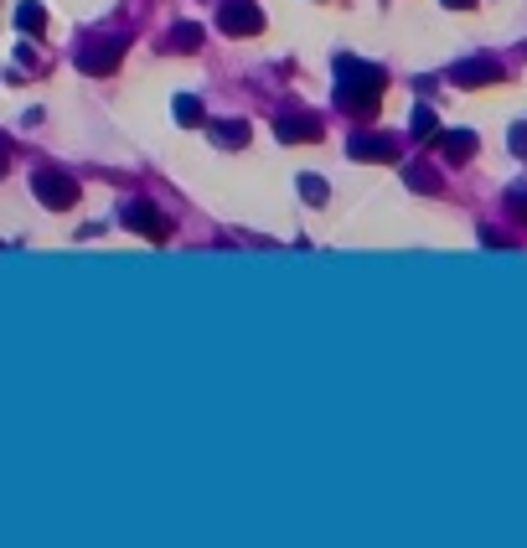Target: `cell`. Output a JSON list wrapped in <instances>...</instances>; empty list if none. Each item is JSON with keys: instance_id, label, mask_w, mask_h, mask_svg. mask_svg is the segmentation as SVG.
<instances>
[{"instance_id": "7", "label": "cell", "mask_w": 527, "mask_h": 548, "mask_svg": "<svg viewBox=\"0 0 527 548\" xmlns=\"http://www.w3.org/2000/svg\"><path fill=\"white\" fill-rule=\"evenodd\" d=\"M347 156H352V161H398V140H393V135H367V130H357V135L347 140Z\"/></svg>"}, {"instance_id": "8", "label": "cell", "mask_w": 527, "mask_h": 548, "mask_svg": "<svg viewBox=\"0 0 527 548\" xmlns=\"http://www.w3.org/2000/svg\"><path fill=\"white\" fill-rule=\"evenodd\" d=\"M434 150L450 161V166H460V161H471L476 150H481V140H476V130H434Z\"/></svg>"}, {"instance_id": "18", "label": "cell", "mask_w": 527, "mask_h": 548, "mask_svg": "<svg viewBox=\"0 0 527 548\" xmlns=\"http://www.w3.org/2000/svg\"><path fill=\"white\" fill-rule=\"evenodd\" d=\"M481 249H512V243L496 233V228H481Z\"/></svg>"}, {"instance_id": "17", "label": "cell", "mask_w": 527, "mask_h": 548, "mask_svg": "<svg viewBox=\"0 0 527 548\" xmlns=\"http://www.w3.org/2000/svg\"><path fill=\"white\" fill-rule=\"evenodd\" d=\"M507 145L517 150V156H527V125H512V130H507Z\"/></svg>"}, {"instance_id": "6", "label": "cell", "mask_w": 527, "mask_h": 548, "mask_svg": "<svg viewBox=\"0 0 527 548\" xmlns=\"http://www.w3.org/2000/svg\"><path fill=\"white\" fill-rule=\"evenodd\" d=\"M450 83H460V88L502 83V63H496V57H465V63H455V68H450Z\"/></svg>"}, {"instance_id": "15", "label": "cell", "mask_w": 527, "mask_h": 548, "mask_svg": "<svg viewBox=\"0 0 527 548\" xmlns=\"http://www.w3.org/2000/svg\"><path fill=\"white\" fill-rule=\"evenodd\" d=\"M171 47H176V52H197V47H202V26H197V21H181L176 32H171Z\"/></svg>"}, {"instance_id": "21", "label": "cell", "mask_w": 527, "mask_h": 548, "mask_svg": "<svg viewBox=\"0 0 527 548\" xmlns=\"http://www.w3.org/2000/svg\"><path fill=\"white\" fill-rule=\"evenodd\" d=\"M0 171H6V140H0Z\"/></svg>"}, {"instance_id": "1", "label": "cell", "mask_w": 527, "mask_h": 548, "mask_svg": "<svg viewBox=\"0 0 527 548\" xmlns=\"http://www.w3.org/2000/svg\"><path fill=\"white\" fill-rule=\"evenodd\" d=\"M388 88V73L362 57H336V104L347 114H372Z\"/></svg>"}, {"instance_id": "4", "label": "cell", "mask_w": 527, "mask_h": 548, "mask_svg": "<svg viewBox=\"0 0 527 548\" xmlns=\"http://www.w3.org/2000/svg\"><path fill=\"white\" fill-rule=\"evenodd\" d=\"M124 37H99V42H88L83 52H78V68L83 73H93V78H104V73H114L119 68V57H124Z\"/></svg>"}, {"instance_id": "19", "label": "cell", "mask_w": 527, "mask_h": 548, "mask_svg": "<svg viewBox=\"0 0 527 548\" xmlns=\"http://www.w3.org/2000/svg\"><path fill=\"white\" fill-rule=\"evenodd\" d=\"M507 202H512V212H517V218L527 223V192H522V187H512V192H507Z\"/></svg>"}, {"instance_id": "12", "label": "cell", "mask_w": 527, "mask_h": 548, "mask_svg": "<svg viewBox=\"0 0 527 548\" xmlns=\"http://www.w3.org/2000/svg\"><path fill=\"white\" fill-rule=\"evenodd\" d=\"M176 125H186V130H197L202 125V119H207V109H202V99L197 94H176Z\"/></svg>"}, {"instance_id": "13", "label": "cell", "mask_w": 527, "mask_h": 548, "mask_svg": "<svg viewBox=\"0 0 527 548\" xmlns=\"http://www.w3.org/2000/svg\"><path fill=\"white\" fill-rule=\"evenodd\" d=\"M16 26L37 37V32H47V11L37 6V0H21V6H16Z\"/></svg>"}, {"instance_id": "3", "label": "cell", "mask_w": 527, "mask_h": 548, "mask_svg": "<svg viewBox=\"0 0 527 548\" xmlns=\"http://www.w3.org/2000/svg\"><path fill=\"white\" fill-rule=\"evenodd\" d=\"M217 26H223L228 37H259L264 32V11L254 6V0H223Z\"/></svg>"}, {"instance_id": "2", "label": "cell", "mask_w": 527, "mask_h": 548, "mask_svg": "<svg viewBox=\"0 0 527 548\" xmlns=\"http://www.w3.org/2000/svg\"><path fill=\"white\" fill-rule=\"evenodd\" d=\"M31 192H37V202L52 207V212L78 207V181L68 171H57V166H37V171H31Z\"/></svg>"}, {"instance_id": "9", "label": "cell", "mask_w": 527, "mask_h": 548, "mask_svg": "<svg viewBox=\"0 0 527 548\" xmlns=\"http://www.w3.org/2000/svg\"><path fill=\"white\" fill-rule=\"evenodd\" d=\"M274 135H279V145H310V140H321V125L316 119H279Z\"/></svg>"}, {"instance_id": "20", "label": "cell", "mask_w": 527, "mask_h": 548, "mask_svg": "<svg viewBox=\"0 0 527 548\" xmlns=\"http://www.w3.org/2000/svg\"><path fill=\"white\" fill-rule=\"evenodd\" d=\"M445 6H450V11H471V6H476V0H445Z\"/></svg>"}, {"instance_id": "14", "label": "cell", "mask_w": 527, "mask_h": 548, "mask_svg": "<svg viewBox=\"0 0 527 548\" xmlns=\"http://www.w3.org/2000/svg\"><path fill=\"white\" fill-rule=\"evenodd\" d=\"M409 130H414V140H434V130H440V119H434V109H429V104H414Z\"/></svg>"}, {"instance_id": "16", "label": "cell", "mask_w": 527, "mask_h": 548, "mask_svg": "<svg viewBox=\"0 0 527 548\" xmlns=\"http://www.w3.org/2000/svg\"><path fill=\"white\" fill-rule=\"evenodd\" d=\"M300 197H305L310 207H326V197H331V187H326V181H321V176H310V171H305V176H300Z\"/></svg>"}, {"instance_id": "5", "label": "cell", "mask_w": 527, "mask_h": 548, "mask_svg": "<svg viewBox=\"0 0 527 548\" xmlns=\"http://www.w3.org/2000/svg\"><path fill=\"white\" fill-rule=\"evenodd\" d=\"M119 223L130 228V233H140V238H150V243H161L166 233H171V223H166V212H155L150 202H130L119 212Z\"/></svg>"}, {"instance_id": "11", "label": "cell", "mask_w": 527, "mask_h": 548, "mask_svg": "<svg viewBox=\"0 0 527 548\" xmlns=\"http://www.w3.org/2000/svg\"><path fill=\"white\" fill-rule=\"evenodd\" d=\"M403 187L419 192V197H434L445 181H440V171H434V166H403Z\"/></svg>"}, {"instance_id": "10", "label": "cell", "mask_w": 527, "mask_h": 548, "mask_svg": "<svg viewBox=\"0 0 527 548\" xmlns=\"http://www.w3.org/2000/svg\"><path fill=\"white\" fill-rule=\"evenodd\" d=\"M207 135H212L217 150H243L248 145V125H243V119H217V125H207Z\"/></svg>"}]
</instances>
